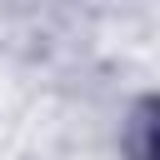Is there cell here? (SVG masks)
I'll list each match as a JSON object with an SVG mask.
<instances>
[{
  "mask_svg": "<svg viewBox=\"0 0 160 160\" xmlns=\"http://www.w3.org/2000/svg\"><path fill=\"white\" fill-rule=\"evenodd\" d=\"M155 160H160V130H155Z\"/></svg>",
  "mask_w": 160,
  "mask_h": 160,
  "instance_id": "1",
  "label": "cell"
}]
</instances>
